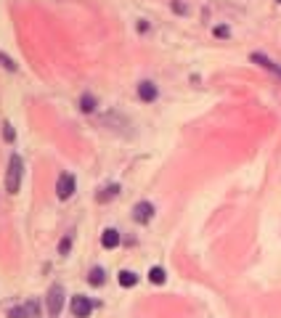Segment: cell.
I'll list each match as a JSON object with an SVG mask.
<instances>
[{"label":"cell","mask_w":281,"mask_h":318,"mask_svg":"<svg viewBox=\"0 0 281 318\" xmlns=\"http://www.w3.org/2000/svg\"><path fill=\"white\" fill-rule=\"evenodd\" d=\"M56 193H59V199H69V196L74 193V175H72V173H64V175L59 178Z\"/></svg>","instance_id":"4"},{"label":"cell","mask_w":281,"mask_h":318,"mask_svg":"<svg viewBox=\"0 0 281 318\" xmlns=\"http://www.w3.org/2000/svg\"><path fill=\"white\" fill-rule=\"evenodd\" d=\"M93 310V302L88 297H82V294H77V297H72V316L74 318H88Z\"/></svg>","instance_id":"3"},{"label":"cell","mask_w":281,"mask_h":318,"mask_svg":"<svg viewBox=\"0 0 281 318\" xmlns=\"http://www.w3.org/2000/svg\"><path fill=\"white\" fill-rule=\"evenodd\" d=\"M69 247H72V239L67 236L64 242H61V247H59V252H61V254H67V252H69Z\"/></svg>","instance_id":"16"},{"label":"cell","mask_w":281,"mask_h":318,"mask_svg":"<svg viewBox=\"0 0 281 318\" xmlns=\"http://www.w3.org/2000/svg\"><path fill=\"white\" fill-rule=\"evenodd\" d=\"M117 193H120V186H117V183H112V186H106V189L98 193V201H109L112 196H117Z\"/></svg>","instance_id":"10"},{"label":"cell","mask_w":281,"mask_h":318,"mask_svg":"<svg viewBox=\"0 0 281 318\" xmlns=\"http://www.w3.org/2000/svg\"><path fill=\"white\" fill-rule=\"evenodd\" d=\"M279 3H281V0H279Z\"/></svg>","instance_id":"19"},{"label":"cell","mask_w":281,"mask_h":318,"mask_svg":"<svg viewBox=\"0 0 281 318\" xmlns=\"http://www.w3.org/2000/svg\"><path fill=\"white\" fill-rule=\"evenodd\" d=\"M133 218H136L138 223H149L154 218V207L149 204V201H138L136 209H133Z\"/></svg>","instance_id":"5"},{"label":"cell","mask_w":281,"mask_h":318,"mask_svg":"<svg viewBox=\"0 0 281 318\" xmlns=\"http://www.w3.org/2000/svg\"><path fill=\"white\" fill-rule=\"evenodd\" d=\"M0 61H3V64H5V69H13V66H16V64H13L11 59H5V56H0Z\"/></svg>","instance_id":"18"},{"label":"cell","mask_w":281,"mask_h":318,"mask_svg":"<svg viewBox=\"0 0 281 318\" xmlns=\"http://www.w3.org/2000/svg\"><path fill=\"white\" fill-rule=\"evenodd\" d=\"M101 244H104L106 250H114V247L120 244V231H114V228H106L104 234H101Z\"/></svg>","instance_id":"7"},{"label":"cell","mask_w":281,"mask_h":318,"mask_svg":"<svg viewBox=\"0 0 281 318\" xmlns=\"http://www.w3.org/2000/svg\"><path fill=\"white\" fill-rule=\"evenodd\" d=\"M138 96H140V101H154L157 98V85L154 82H140L138 85Z\"/></svg>","instance_id":"8"},{"label":"cell","mask_w":281,"mask_h":318,"mask_svg":"<svg viewBox=\"0 0 281 318\" xmlns=\"http://www.w3.org/2000/svg\"><path fill=\"white\" fill-rule=\"evenodd\" d=\"M80 104H82V112H93V109H96V98H93V96H82Z\"/></svg>","instance_id":"14"},{"label":"cell","mask_w":281,"mask_h":318,"mask_svg":"<svg viewBox=\"0 0 281 318\" xmlns=\"http://www.w3.org/2000/svg\"><path fill=\"white\" fill-rule=\"evenodd\" d=\"M61 308H64V289H61V286H53L48 292V313L56 318L61 313Z\"/></svg>","instance_id":"2"},{"label":"cell","mask_w":281,"mask_h":318,"mask_svg":"<svg viewBox=\"0 0 281 318\" xmlns=\"http://www.w3.org/2000/svg\"><path fill=\"white\" fill-rule=\"evenodd\" d=\"M120 284L122 286H136L138 284V276L133 273V270H122V273H120Z\"/></svg>","instance_id":"11"},{"label":"cell","mask_w":281,"mask_h":318,"mask_svg":"<svg viewBox=\"0 0 281 318\" xmlns=\"http://www.w3.org/2000/svg\"><path fill=\"white\" fill-rule=\"evenodd\" d=\"M21 170H24L21 157L13 154L11 162H8V175H5V191H8V193H16L19 191V186H21Z\"/></svg>","instance_id":"1"},{"label":"cell","mask_w":281,"mask_h":318,"mask_svg":"<svg viewBox=\"0 0 281 318\" xmlns=\"http://www.w3.org/2000/svg\"><path fill=\"white\" fill-rule=\"evenodd\" d=\"M252 61L255 64H260V66H265V69H271V72H276V74H281V69L273 64L271 59H265V56H260V53H252Z\"/></svg>","instance_id":"9"},{"label":"cell","mask_w":281,"mask_h":318,"mask_svg":"<svg viewBox=\"0 0 281 318\" xmlns=\"http://www.w3.org/2000/svg\"><path fill=\"white\" fill-rule=\"evenodd\" d=\"M3 135H5V141H13V138H16V133H13V127L8 125V122L3 125Z\"/></svg>","instance_id":"15"},{"label":"cell","mask_w":281,"mask_h":318,"mask_svg":"<svg viewBox=\"0 0 281 318\" xmlns=\"http://www.w3.org/2000/svg\"><path fill=\"white\" fill-rule=\"evenodd\" d=\"M165 278L167 276H165V270H162V268H151L149 270V281L151 284H165Z\"/></svg>","instance_id":"12"},{"label":"cell","mask_w":281,"mask_h":318,"mask_svg":"<svg viewBox=\"0 0 281 318\" xmlns=\"http://www.w3.org/2000/svg\"><path fill=\"white\" fill-rule=\"evenodd\" d=\"M215 35L217 37H228V27H215Z\"/></svg>","instance_id":"17"},{"label":"cell","mask_w":281,"mask_h":318,"mask_svg":"<svg viewBox=\"0 0 281 318\" xmlns=\"http://www.w3.org/2000/svg\"><path fill=\"white\" fill-rule=\"evenodd\" d=\"M88 281H90L93 286H101V284H104V270H101V268H93L90 276H88Z\"/></svg>","instance_id":"13"},{"label":"cell","mask_w":281,"mask_h":318,"mask_svg":"<svg viewBox=\"0 0 281 318\" xmlns=\"http://www.w3.org/2000/svg\"><path fill=\"white\" fill-rule=\"evenodd\" d=\"M8 316L11 318H37V305L35 302H27L24 308H13Z\"/></svg>","instance_id":"6"}]
</instances>
